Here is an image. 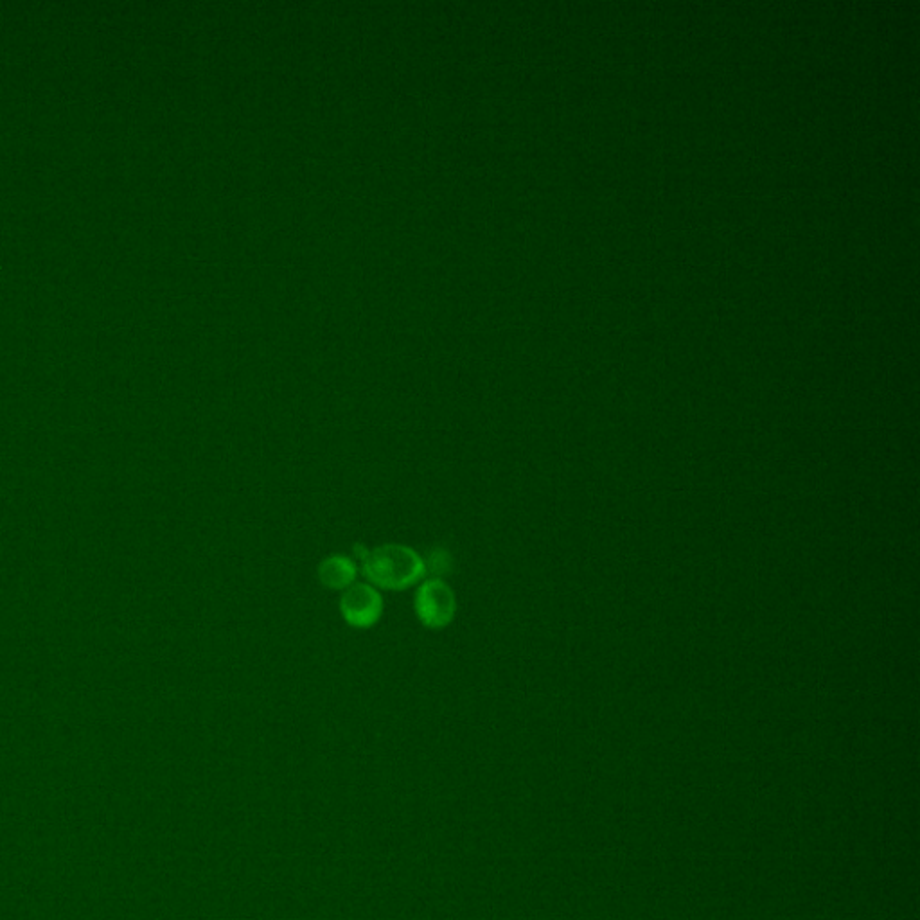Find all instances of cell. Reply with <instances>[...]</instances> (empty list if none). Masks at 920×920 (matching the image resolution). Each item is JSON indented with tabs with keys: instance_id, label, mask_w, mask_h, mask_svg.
Wrapping results in <instances>:
<instances>
[{
	"instance_id": "obj_1",
	"label": "cell",
	"mask_w": 920,
	"mask_h": 920,
	"mask_svg": "<svg viewBox=\"0 0 920 920\" xmlns=\"http://www.w3.org/2000/svg\"><path fill=\"white\" fill-rule=\"evenodd\" d=\"M360 565L369 584L389 592L408 590L421 583L426 575L423 556L401 543H387L369 550Z\"/></svg>"
},
{
	"instance_id": "obj_2",
	"label": "cell",
	"mask_w": 920,
	"mask_h": 920,
	"mask_svg": "<svg viewBox=\"0 0 920 920\" xmlns=\"http://www.w3.org/2000/svg\"><path fill=\"white\" fill-rule=\"evenodd\" d=\"M414 611L426 629L448 628L457 615V597L452 586L439 577L421 581L414 595Z\"/></svg>"
},
{
	"instance_id": "obj_3",
	"label": "cell",
	"mask_w": 920,
	"mask_h": 920,
	"mask_svg": "<svg viewBox=\"0 0 920 920\" xmlns=\"http://www.w3.org/2000/svg\"><path fill=\"white\" fill-rule=\"evenodd\" d=\"M342 619L354 629H371L383 615V599L369 583H354L340 597Z\"/></svg>"
},
{
	"instance_id": "obj_4",
	"label": "cell",
	"mask_w": 920,
	"mask_h": 920,
	"mask_svg": "<svg viewBox=\"0 0 920 920\" xmlns=\"http://www.w3.org/2000/svg\"><path fill=\"white\" fill-rule=\"evenodd\" d=\"M356 561L344 554H333L322 559L319 565V581L329 590H347L356 581Z\"/></svg>"
},
{
	"instance_id": "obj_5",
	"label": "cell",
	"mask_w": 920,
	"mask_h": 920,
	"mask_svg": "<svg viewBox=\"0 0 920 920\" xmlns=\"http://www.w3.org/2000/svg\"><path fill=\"white\" fill-rule=\"evenodd\" d=\"M423 559H425L426 574H432V577L443 579L444 575L452 572L453 559L446 549L435 547Z\"/></svg>"
}]
</instances>
